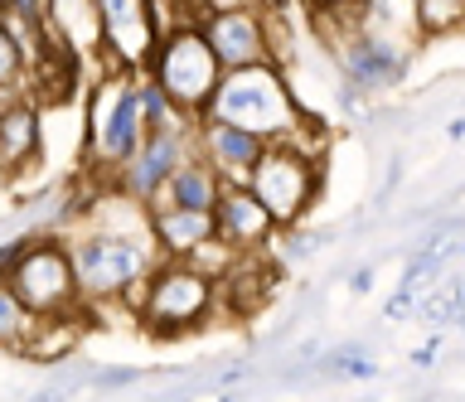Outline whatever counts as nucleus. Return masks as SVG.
<instances>
[{
	"label": "nucleus",
	"mask_w": 465,
	"mask_h": 402,
	"mask_svg": "<svg viewBox=\"0 0 465 402\" xmlns=\"http://www.w3.org/2000/svg\"><path fill=\"white\" fill-rule=\"evenodd\" d=\"M122 306L136 310V320L151 339H189L218 320V281L199 277L189 262L160 257L151 277L122 296Z\"/></svg>",
	"instance_id": "1"
},
{
	"label": "nucleus",
	"mask_w": 465,
	"mask_h": 402,
	"mask_svg": "<svg viewBox=\"0 0 465 402\" xmlns=\"http://www.w3.org/2000/svg\"><path fill=\"white\" fill-rule=\"evenodd\" d=\"M68 242V257H73V277H78V291H83V306L97 310V306H116L131 286L151 277V267L160 262L155 252V238L151 233H112V228H97V223H83Z\"/></svg>",
	"instance_id": "2"
},
{
	"label": "nucleus",
	"mask_w": 465,
	"mask_h": 402,
	"mask_svg": "<svg viewBox=\"0 0 465 402\" xmlns=\"http://www.w3.org/2000/svg\"><path fill=\"white\" fill-rule=\"evenodd\" d=\"M203 117L232 122L242 132H252L262 141H286L301 132L305 112L296 103V88H291L286 68L276 64H252V68H228L218 78V93Z\"/></svg>",
	"instance_id": "3"
},
{
	"label": "nucleus",
	"mask_w": 465,
	"mask_h": 402,
	"mask_svg": "<svg viewBox=\"0 0 465 402\" xmlns=\"http://www.w3.org/2000/svg\"><path fill=\"white\" fill-rule=\"evenodd\" d=\"M141 74L170 97L174 112H184V117L199 122L203 112H209V103H213L223 68H218L209 39L199 34V25H165Z\"/></svg>",
	"instance_id": "4"
},
{
	"label": "nucleus",
	"mask_w": 465,
	"mask_h": 402,
	"mask_svg": "<svg viewBox=\"0 0 465 402\" xmlns=\"http://www.w3.org/2000/svg\"><path fill=\"white\" fill-rule=\"evenodd\" d=\"M141 136L145 117L136 97V74H102L87 93V126H83V151L97 184H107L112 170L141 146Z\"/></svg>",
	"instance_id": "5"
},
{
	"label": "nucleus",
	"mask_w": 465,
	"mask_h": 402,
	"mask_svg": "<svg viewBox=\"0 0 465 402\" xmlns=\"http://www.w3.org/2000/svg\"><path fill=\"white\" fill-rule=\"evenodd\" d=\"M35 315H87L64 233H25L15 262L0 271Z\"/></svg>",
	"instance_id": "6"
},
{
	"label": "nucleus",
	"mask_w": 465,
	"mask_h": 402,
	"mask_svg": "<svg viewBox=\"0 0 465 402\" xmlns=\"http://www.w3.org/2000/svg\"><path fill=\"white\" fill-rule=\"evenodd\" d=\"M189 155H194V117H174L165 126H151V132L141 136V146L107 175L102 190H116V194L136 199V204H151L160 194V184H165Z\"/></svg>",
	"instance_id": "7"
},
{
	"label": "nucleus",
	"mask_w": 465,
	"mask_h": 402,
	"mask_svg": "<svg viewBox=\"0 0 465 402\" xmlns=\"http://www.w3.org/2000/svg\"><path fill=\"white\" fill-rule=\"evenodd\" d=\"M102 20V74H141L160 39L155 0H93Z\"/></svg>",
	"instance_id": "8"
},
{
	"label": "nucleus",
	"mask_w": 465,
	"mask_h": 402,
	"mask_svg": "<svg viewBox=\"0 0 465 402\" xmlns=\"http://www.w3.org/2000/svg\"><path fill=\"white\" fill-rule=\"evenodd\" d=\"M199 34L209 39L218 68H252L272 64V39H267V5H232V10H209L199 20Z\"/></svg>",
	"instance_id": "9"
},
{
	"label": "nucleus",
	"mask_w": 465,
	"mask_h": 402,
	"mask_svg": "<svg viewBox=\"0 0 465 402\" xmlns=\"http://www.w3.org/2000/svg\"><path fill=\"white\" fill-rule=\"evenodd\" d=\"M262 151H267V141L242 132V126H232V122H218V117L194 122V155H203L223 184H247Z\"/></svg>",
	"instance_id": "10"
},
{
	"label": "nucleus",
	"mask_w": 465,
	"mask_h": 402,
	"mask_svg": "<svg viewBox=\"0 0 465 402\" xmlns=\"http://www.w3.org/2000/svg\"><path fill=\"white\" fill-rule=\"evenodd\" d=\"M213 233L232 242L238 252H267L276 238V223L247 184H223L218 204H213Z\"/></svg>",
	"instance_id": "11"
},
{
	"label": "nucleus",
	"mask_w": 465,
	"mask_h": 402,
	"mask_svg": "<svg viewBox=\"0 0 465 402\" xmlns=\"http://www.w3.org/2000/svg\"><path fill=\"white\" fill-rule=\"evenodd\" d=\"M44 151V107L29 93H15L0 103V175L15 180Z\"/></svg>",
	"instance_id": "12"
},
{
	"label": "nucleus",
	"mask_w": 465,
	"mask_h": 402,
	"mask_svg": "<svg viewBox=\"0 0 465 402\" xmlns=\"http://www.w3.org/2000/svg\"><path fill=\"white\" fill-rule=\"evenodd\" d=\"M49 39L83 68L102 64V20L93 0H49Z\"/></svg>",
	"instance_id": "13"
},
{
	"label": "nucleus",
	"mask_w": 465,
	"mask_h": 402,
	"mask_svg": "<svg viewBox=\"0 0 465 402\" xmlns=\"http://www.w3.org/2000/svg\"><path fill=\"white\" fill-rule=\"evenodd\" d=\"M218 190H223V180L213 175V165L203 161V155H189V161L160 184V194L145 209H203V213H213Z\"/></svg>",
	"instance_id": "14"
},
{
	"label": "nucleus",
	"mask_w": 465,
	"mask_h": 402,
	"mask_svg": "<svg viewBox=\"0 0 465 402\" xmlns=\"http://www.w3.org/2000/svg\"><path fill=\"white\" fill-rule=\"evenodd\" d=\"M151 238L160 257H189L203 238H213V213L203 209H151Z\"/></svg>",
	"instance_id": "15"
},
{
	"label": "nucleus",
	"mask_w": 465,
	"mask_h": 402,
	"mask_svg": "<svg viewBox=\"0 0 465 402\" xmlns=\"http://www.w3.org/2000/svg\"><path fill=\"white\" fill-rule=\"evenodd\" d=\"M359 30L373 34V39H388V44H402L412 49L421 30H417V0H369L359 10Z\"/></svg>",
	"instance_id": "16"
},
{
	"label": "nucleus",
	"mask_w": 465,
	"mask_h": 402,
	"mask_svg": "<svg viewBox=\"0 0 465 402\" xmlns=\"http://www.w3.org/2000/svg\"><path fill=\"white\" fill-rule=\"evenodd\" d=\"M39 320H44V315L29 310L25 300L15 296V286L0 277V354L25 358L29 344H35V335H39Z\"/></svg>",
	"instance_id": "17"
},
{
	"label": "nucleus",
	"mask_w": 465,
	"mask_h": 402,
	"mask_svg": "<svg viewBox=\"0 0 465 402\" xmlns=\"http://www.w3.org/2000/svg\"><path fill=\"white\" fill-rule=\"evenodd\" d=\"M417 30L421 39L465 34V0H417Z\"/></svg>",
	"instance_id": "18"
},
{
	"label": "nucleus",
	"mask_w": 465,
	"mask_h": 402,
	"mask_svg": "<svg viewBox=\"0 0 465 402\" xmlns=\"http://www.w3.org/2000/svg\"><path fill=\"white\" fill-rule=\"evenodd\" d=\"M242 257H247V252H238L232 242H223V238L213 233V238H203V242H199V248L189 252V257H180V262H189V267L199 271V277H209V281H223L228 271L242 262Z\"/></svg>",
	"instance_id": "19"
},
{
	"label": "nucleus",
	"mask_w": 465,
	"mask_h": 402,
	"mask_svg": "<svg viewBox=\"0 0 465 402\" xmlns=\"http://www.w3.org/2000/svg\"><path fill=\"white\" fill-rule=\"evenodd\" d=\"M25 54L15 49V39L0 30V103H5V97H15V93H25Z\"/></svg>",
	"instance_id": "20"
},
{
	"label": "nucleus",
	"mask_w": 465,
	"mask_h": 402,
	"mask_svg": "<svg viewBox=\"0 0 465 402\" xmlns=\"http://www.w3.org/2000/svg\"><path fill=\"white\" fill-rule=\"evenodd\" d=\"M141 378H145L141 368H87V387H97V393H122Z\"/></svg>",
	"instance_id": "21"
},
{
	"label": "nucleus",
	"mask_w": 465,
	"mask_h": 402,
	"mask_svg": "<svg viewBox=\"0 0 465 402\" xmlns=\"http://www.w3.org/2000/svg\"><path fill=\"white\" fill-rule=\"evenodd\" d=\"M349 286H354V291H369V286H373V267H354V277H349Z\"/></svg>",
	"instance_id": "22"
},
{
	"label": "nucleus",
	"mask_w": 465,
	"mask_h": 402,
	"mask_svg": "<svg viewBox=\"0 0 465 402\" xmlns=\"http://www.w3.org/2000/svg\"><path fill=\"white\" fill-rule=\"evenodd\" d=\"M0 5H5V0H0Z\"/></svg>",
	"instance_id": "23"
}]
</instances>
